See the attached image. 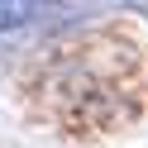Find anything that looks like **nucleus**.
<instances>
[{
  "label": "nucleus",
  "instance_id": "obj_1",
  "mask_svg": "<svg viewBox=\"0 0 148 148\" xmlns=\"http://www.w3.org/2000/svg\"><path fill=\"white\" fill-rule=\"evenodd\" d=\"M34 14V5H19V0H0V29H14Z\"/></svg>",
  "mask_w": 148,
  "mask_h": 148
}]
</instances>
